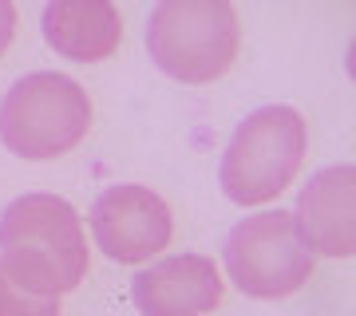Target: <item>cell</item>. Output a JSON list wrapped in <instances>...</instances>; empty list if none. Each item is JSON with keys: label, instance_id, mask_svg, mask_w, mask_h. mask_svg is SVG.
<instances>
[{"label": "cell", "instance_id": "5", "mask_svg": "<svg viewBox=\"0 0 356 316\" xmlns=\"http://www.w3.org/2000/svg\"><path fill=\"white\" fill-rule=\"evenodd\" d=\"M229 281L257 301H281L309 285L317 269V253L305 245L301 229L285 210H261L242 217L222 245Z\"/></svg>", "mask_w": 356, "mask_h": 316}, {"label": "cell", "instance_id": "9", "mask_svg": "<svg viewBox=\"0 0 356 316\" xmlns=\"http://www.w3.org/2000/svg\"><path fill=\"white\" fill-rule=\"evenodd\" d=\"M44 40L76 63L107 60L123 40V16L107 0H51L44 8Z\"/></svg>", "mask_w": 356, "mask_h": 316}, {"label": "cell", "instance_id": "2", "mask_svg": "<svg viewBox=\"0 0 356 316\" xmlns=\"http://www.w3.org/2000/svg\"><path fill=\"white\" fill-rule=\"evenodd\" d=\"M242 24L229 0H159L147 16V56L178 83H214L238 60Z\"/></svg>", "mask_w": 356, "mask_h": 316}, {"label": "cell", "instance_id": "7", "mask_svg": "<svg viewBox=\"0 0 356 316\" xmlns=\"http://www.w3.org/2000/svg\"><path fill=\"white\" fill-rule=\"evenodd\" d=\"M222 269L202 253H175L131 277V304L143 316H206L222 304Z\"/></svg>", "mask_w": 356, "mask_h": 316}, {"label": "cell", "instance_id": "6", "mask_svg": "<svg viewBox=\"0 0 356 316\" xmlns=\"http://www.w3.org/2000/svg\"><path fill=\"white\" fill-rule=\"evenodd\" d=\"M91 238L119 265H139L163 253L175 238V217L170 206L151 186L123 182V186L103 190L91 206Z\"/></svg>", "mask_w": 356, "mask_h": 316}, {"label": "cell", "instance_id": "4", "mask_svg": "<svg viewBox=\"0 0 356 316\" xmlns=\"http://www.w3.org/2000/svg\"><path fill=\"white\" fill-rule=\"evenodd\" d=\"M88 131L91 99L72 76L32 72L0 99V142L24 163H48L76 151Z\"/></svg>", "mask_w": 356, "mask_h": 316}, {"label": "cell", "instance_id": "10", "mask_svg": "<svg viewBox=\"0 0 356 316\" xmlns=\"http://www.w3.org/2000/svg\"><path fill=\"white\" fill-rule=\"evenodd\" d=\"M0 316H60V301L20 289V285L0 269Z\"/></svg>", "mask_w": 356, "mask_h": 316}, {"label": "cell", "instance_id": "1", "mask_svg": "<svg viewBox=\"0 0 356 316\" xmlns=\"http://www.w3.org/2000/svg\"><path fill=\"white\" fill-rule=\"evenodd\" d=\"M0 269L20 289L60 301L88 277V233L76 206L56 194H20L0 214Z\"/></svg>", "mask_w": 356, "mask_h": 316}, {"label": "cell", "instance_id": "11", "mask_svg": "<svg viewBox=\"0 0 356 316\" xmlns=\"http://www.w3.org/2000/svg\"><path fill=\"white\" fill-rule=\"evenodd\" d=\"M13 36H16V4L0 0V56H4L8 44H13Z\"/></svg>", "mask_w": 356, "mask_h": 316}, {"label": "cell", "instance_id": "3", "mask_svg": "<svg viewBox=\"0 0 356 316\" xmlns=\"http://www.w3.org/2000/svg\"><path fill=\"white\" fill-rule=\"evenodd\" d=\"M309 151V126L301 111L285 103L257 107L238 123L234 139L222 151L218 186L234 206L273 202L289 186Z\"/></svg>", "mask_w": 356, "mask_h": 316}, {"label": "cell", "instance_id": "8", "mask_svg": "<svg viewBox=\"0 0 356 316\" xmlns=\"http://www.w3.org/2000/svg\"><path fill=\"white\" fill-rule=\"evenodd\" d=\"M301 238L313 253L348 261L356 253V166H325L305 182L293 214Z\"/></svg>", "mask_w": 356, "mask_h": 316}]
</instances>
